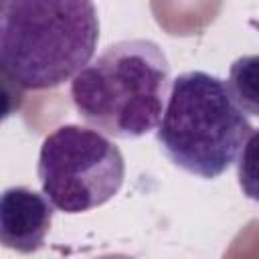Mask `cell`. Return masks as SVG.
<instances>
[{
  "mask_svg": "<svg viewBox=\"0 0 259 259\" xmlns=\"http://www.w3.org/2000/svg\"><path fill=\"white\" fill-rule=\"evenodd\" d=\"M97 40L93 0H0V65L18 89H55L73 79Z\"/></svg>",
  "mask_w": 259,
  "mask_h": 259,
  "instance_id": "6da1fadb",
  "label": "cell"
},
{
  "mask_svg": "<svg viewBox=\"0 0 259 259\" xmlns=\"http://www.w3.org/2000/svg\"><path fill=\"white\" fill-rule=\"evenodd\" d=\"M170 89V63L150 38L109 45L71 79V101L95 130L138 140L158 127Z\"/></svg>",
  "mask_w": 259,
  "mask_h": 259,
  "instance_id": "7a4b0ae2",
  "label": "cell"
},
{
  "mask_svg": "<svg viewBox=\"0 0 259 259\" xmlns=\"http://www.w3.org/2000/svg\"><path fill=\"white\" fill-rule=\"evenodd\" d=\"M251 132V121L221 77L186 71L172 81L156 142L174 166L212 180L237 162Z\"/></svg>",
  "mask_w": 259,
  "mask_h": 259,
  "instance_id": "3957f363",
  "label": "cell"
},
{
  "mask_svg": "<svg viewBox=\"0 0 259 259\" xmlns=\"http://www.w3.org/2000/svg\"><path fill=\"white\" fill-rule=\"evenodd\" d=\"M36 174L57 210L79 214L105 204L119 192L125 162L121 150L99 130L65 123L42 140Z\"/></svg>",
  "mask_w": 259,
  "mask_h": 259,
  "instance_id": "277c9868",
  "label": "cell"
},
{
  "mask_svg": "<svg viewBox=\"0 0 259 259\" xmlns=\"http://www.w3.org/2000/svg\"><path fill=\"white\" fill-rule=\"evenodd\" d=\"M53 202L45 192L28 186H10L0 198V239L6 249L34 253L45 245L53 223Z\"/></svg>",
  "mask_w": 259,
  "mask_h": 259,
  "instance_id": "5b68a950",
  "label": "cell"
},
{
  "mask_svg": "<svg viewBox=\"0 0 259 259\" xmlns=\"http://www.w3.org/2000/svg\"><path fill=\"white\" fill-rule=\"evenodd\" d=\"M227 87L245 115L259 117V55H243L229 69Z\"/></svg>",
  "mask_w": 259,
  "mask_h": 259,
  "instance_id": "8992f818",
  "label": "cell"
},
{
  "mask_svg": "<svg viewBox=\"0 0 259 259\" xmlns=\"http://www.w3.org/2000/svg\"><path fill=\"white\" fill-rule=\"evenodd\" d=\"M237 180L241 192L259 202V130H253L237 160Z\"/></svg>",
  "mask_w": 259,
  "mask_h": 259,
  "instance_id": "52a82bcc",
  "label": "cell"
}]
</instances>
